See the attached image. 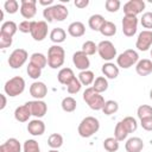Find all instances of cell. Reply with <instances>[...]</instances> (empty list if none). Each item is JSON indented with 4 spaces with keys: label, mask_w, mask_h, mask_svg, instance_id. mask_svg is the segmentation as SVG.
Segmentation results:
<instances>
[{
    "label": "cell",
    "mask_w": 152,
    "mask_h": 152,
    "mask_svg": "<svg viewBox=\"0 0 152 152\" xmlns=\"http://www.w3.org/2000/svg\"><path fill=\"white\" fill-rule=\"evenodd\" d=\"M69 15V11L66 6L63 4H56L50 7H45L43 11V17L46 23L52 21H64Z\"/></svg>",
    "instance_id": "1"
},
{
    "label": "cell",
    "mask_w": 152,
    "mask_h": 152,
    "mask_svg": "<svg viewBox=\"0 0 152 152\" xmlns=\"http://www.w3.org/2000/svg\"><path fill=\"white\" fill-rule=\"evenodd\" d=\"M100 129V121L94 116H86L81 120L77 132L81 138H90Z\"/></svg>",
    "instance_id": "2"
},
{
    "label": "cell",
    "mask_w": 152,
    "mask_h": 152,
    "mask_svg": "<svg viewBox=\"0 0 152 152\" xmlns=\"http://www.w3.org/2000/svg\"><path fill=\"white\" fill-rule=\"evenodd\" d=\"M65 51L61 45H51L48 50V65L51 69H58L64 64Z\"/></svg>",
    "instance_id": "3"
},
{
    "label": "cell",
    "mask_w": 152,
    "mask_h": 152,
    "mask_svg": "<svg viewBox=\"0 0 152 152\" xmlns=\"http://www.w3.org/2000/svg\"><path fill=\"white\" fill-rule=\"evenodd\" d=\"M83 100L93 110H102L104 106V99L100 93H96L93 87H88L83 91Z\"/></svg>",
    "instance_id": "4"
},
{
    "label": "cell",
    "mask_w": 152,
    "mask_h": 152,
    "mask_svg": "<svg viewBox=\"0 0 152 152\" xmlns=\"http://www.w3.org/2000/svg\"><path fill=\"white\" fill-rule=\"evenodd\" d=\"M24 90H25V80L21 76H14L10 78L4 86V91L10 97H15L23 94Z\"/></svg>",
    "instance_id": "5"
},
{
    "label": "cell",
    "mask_w": 152,
    "mask_h": 152,
    "mask_svg": "<svg viewBox=\"0 0 152 152\" xmlns=\"http://www.w3.org/2000/svg\"><path fill=\"white\" fill-rule=\"evenodd\" d=\"M139 62V55L133 49H127L116 57V64L119 68L128 69Z\"/></svg>",
    "instance_id": "6"
},
{
    "label": "cell",
    "mask_w": 152,
    "mask_h": 152,
    "mask_svg": "<svg viewBox=\"0 0 152 152\" xmlns=\"http://www.w3.org/2000/svg\"><path fill=\"white\" fill-rule=\"evenodd\" d=\"M97 52L103 61L110 62L116 57V48L110 40H101L97 44Z\"/></svg>",
    "instance_id": "7"
},
{
    "label": "cell",
    "mask_w": 152,
    "mask_h": 152,
    "mask_svg": "<svg viewBox=\"0 0 152 152\" xmlns=\"http://www.w3.org/2000/svg\"><path fill=\"white\" fill-rule=\"evenodd\" d=\"M28 53L25 49H15L11 52L8 57V65L12 69H20L27 61Z\"/></svg>",
    "instance_id": "8"
},
{
    "label": "cell",
    "mask_w": 152,
    "mask_h": 152,
    "mask_svg": "<svg viewBox=\"0 0 152 152\" xmlns=\"http://www.w3.org/2000/svg\"><path fill=\"white\" fill-rule=\"evenodd\" d=\"M32 38L36 42H42L48 36V23L45 20H32L31 33Z\"/></svg>",
    "instance_id": "9"
},
{
    "label": "cell",
    "mask_w": 152,
    "mask_h": 152,
    "mask_svg": "<svg viewBox=\"0 0 152 152\" xmlns=\"http://www.w3.org/2000/svg\"><path fill=\"white\" fill-rule=\"evenodd\" d=\"M145 10L144 0H129L124 5V14L129 17H137Z\"/></svg>",
    "instance_id": "10"
},
{
    "label": "cell",
    "mask_w": 152,
    "mask_h": 152,
    "mask_svg": "<svg viewBox=\"0 0 152 152\" xmlns=\"http://www.w3.org/2000/svg\"><path fill=\"white\" fill-rule=\"evenodd\" d=\"M25 104L28 107L31 114H32L33 116H36V119L43 118V116L46 114V112H48V104H46L43 100H32V101H27Z\"/></svg>",
    "instance_id": "11"
},
{
    "label": "cell",
    "mask_w": 152,
    "mask_h": 152,
    "mask_svg": "<svg viewBox=\"0 0 152 152\" xmlns=\"http://www.w3.org/2000/svg\"><path fill=\"white\" fill-rule=\"evenodd\" d=\"M152 46V30H144L138 34L135 48L139 51H147Z\"/></svg>",
    "instance_id": "12"
},
{
    "label": "cell",
    "mask_w": 152,
    "mask_h": 152,
    "mask_svg": "<svg viewBox=\"0 0 152 152\" xmlns=\"http://www.w3.org/2000/svg\"><path fill=\"white\" fill-rule=\"evenodd\" d=\"M138 30V18L124 15L122 19V32L126 37H133Z\"/></svg>",
    "instance_id": "13"
},
{
    "label": "cell",
    "mask_w": 152,
    "mask_h": 152,
    "mask_svg": "<svg viewBox=\"0 0 152 152\" xmlns=\"http://www.w3.org/2000/svg\"><path fill=\"white\" fill-rule=\"evenodd\" d=\"M20 14L25 19H32L37 14V1L36 0H21L20 1Z\"/></svg>",
    "instance_id": "14"
},
{
    "label": "cell",
    "mask_w": 152,
    "mask_h": 152,
    "mask_svg": "<svg viewBox=\"0 0 152 152\" xmlns=\"http://www.w3.org/2000/svg\"><path fill=\"white\" fill-rule=\"evenodd\" d=\"M72 63H74V65H75L78 70H81V71L88 70L89 66H90L89 57H88V55H86L82 50L76 51V52L72 55Z\"/></svg>",
    "instance_id": "15"
},
{
    "label": "cell",
    "mask_w": 152,
    "mask_h": 152,
    "mask_svg": "<svg viewBox=\"0 0 152 152\" xmlns=\"http://www.w3.org/2000/svg\"><path fill=\"white\" fill-rule=\"evenodd\" d=\"M30 95L34 100H43L48 95V87L42 81H36L30 86Z\"/></svg>",
    "instance_id": "16"
},
{
    "label": "cell",
    "mask_w": 152,
    "mask_h": 152,
    "mask_svg": "<svg viewBox=\"0 0 152 152\" xmlns=\"http://www.w3.org/2000/svg\"><path fill=\"white\" fill-rule=\"evenodd\" d=\"M27 132L33 137L43 135L45 132V124L40 119H33L30 120L27 124Z\"/></svg>",
    "instance_id": "17"
},
{
    "label": "cell",
    "mask_w": 152,
    "mask_h": 152,
    "mask_svg": "<svg viewBox=\"0 0 152 152\" xmlns=\"http://www.w3.org/2000/svg\"><path fill=\"white\" fill-rule=\"evenodd\" d=\"M135 71L139 76H147L152 74V61L148 58L139 59V62L135 64Z\"/></svg>",
    "instance_id": "18"
},
{
    "label": "cell",
    "mask_w": 152,
    "mask_h": 152,
    "mask_svg": "<svg viewBox=\"0 0 152 152\" xmlns=\"http://www.w3.org/2000/svg\"><path fill=\"white\" fill-rule=\"evenodd\" d=\"M101 71H102V74L104 75V77L107 80H115L119 76V72H120L119 66L116 64L112 63V62L104 63L101 68Z\"/></svg>",
    "instance_id": "19"
},
{
    "label": "cell",
    "mask_w": 152,
    "mask_h": 152,
    "mask_svg": "<svg viewBox=\"0 0 152 152\" xmlns=\"http://www.w3.org/2000/svg\"><path fill=\"white\" fill-rule=\"evenodd\" d=\"M142 148H144V141L139 137H132L127 139L125 144V150L127 152H141Z\"/></svg>",
    "instance_id": "20"
},
{
    "label": "cell",
    "mask_w": 152,
    "mask_h": 152,
    "mask_svg": "<svg viewBox=\"0 0 152 152\" xmlns=\"http://www.w3.org/2000/svg\"><path fill=\"white\" fill-rule=\"evenodd\" d=\"M20 151H21V145L19 140L15 138L7 139L0 146V152H20Z\"/></svg>",
    "instance_id": "21"
},
{
    "label": "cell",
    "mask_w": 152,
    "mask_h": 152,
    "mask_svg": "<svg viewBox=\"0 0 152 152\" xmlns=\"http://www.w3.org/2000/svg\"><path fill=\"white\" fill-rule=\"evenodd\" d=\"M68 33L74 38L82 37L86 33V26L81 21H72L68 26Z\"/></svg>",
    "instance_id": "22"
},
{
    "label": "cell",
    "mask_w": 152,
    "mask_h": 152,
    "mask_svg": "<svg viewBox=\"0 0 152 152\" xmlns=\"http://www.w3.org/2000/svg\"><path fill=\"white\" fill-rule=\"evenodd\" d=\"M74 78H75V74H74L72 69H70V68H62L57 74L58 82L64 86H68Z\"/></svg>",
    "instance_id": "23"
},
{
    "label": "cell",
    "mask_w": 152,
    "mask_h": 152,
    "mask_svg": "<svg viewBox=\"0 0 152 152\" xmlns=\"http://www.w3.org/2000/svg\"><path fill=\"white\" fill-rule=\"evenodd\" d=\"M31 112L28 109V107L26 104H23V106H19L15 108L14 110V119L19 122H26L28 121V119L31 118Z\"/></svg>",
    "instance_id": "24"
},
{
    "label": "cell",
    "mask_w": 152,
    "mask_h": 152,
    "mask_svg": "<svg viewBox=\"0 0 152 152\" xmlns=\"http://www.w3.org/2000/svg\"><path fill=\"white\" fill-rule=\"evenodd\" d=\"M104 23H106V19L101 14H93L88 19V25L93 31H99L100 32V30H101V27Z\"/></svg>",
    "instance_id": "25"
},
{
    "label": "cell",
    "mask_w": 152,
    "mask_h": 152,
    "mask_svg": "<svg viewBox=\"0 0 152 152\" xmlns=\"http://www.w3.org/2000/svg\"><path fill=\"white\" fill-rule=\"evenodd\" d=\"M65 38H66V32L62 27H55L50 32V40L57 45L63 43L65 40Z\"/></svg>",
    "instance_id": "26"
},
{
    "label": "cell",
    "mask_w": 152,
    "mask_h": 152,
    "mask_svg": "<svg viewBox=\"0 0 152 152\" xmlns=\"http://www.w3.org/2000/svg\"><path fill=\"white\" fill-rule=\"evenodd\" d=\"M17 31H18V25L12 20H7V21L2 23V25L0 27V33L10 36V37H13L17 33Z\"/></svg>",
    "instance_id": "27"
},
{
    "label": "cell",
    "mask_w": 152,
    "mask_h": 152,
    "mask_svg": "<svg viewBox=\"0 0 152 152\" xmlns=\"http://www.w3.org/2000/svg\"><path fill=\"white\" fill-rule=\"evenodd\" d=\"M30 63L39 66L40 69L45 68L48 64V57L45 55H43L42 52H33L30 56Z\"/></svg>",
    "instance_id": "28"
},
{
    "label": "cell",
    "mask_w": 152,
    "mask_h": 152,
    "mask_svg": "<svg viewBox=\"0 0 152 152\" xmlns=\"http://www.w3.org/2000/svg\"><path fill=\"white\" fill-rule=\"evenodd\" d=\"M77 78L80 80L82 86H90L95 81V75L91 70H84V71H80Z\"/></svg>",
    "instance_id": "29"
},
{
    "label": "cell",
    "mask_w": 152,
    "mask_h": 152,
    "mask_svg": "<svg viewBox=\"0 0 152 152\" xmlns=\"http://www.w3.org/2000/svg\"><path fill=\"white\" fill-rule=\"evenodd\" d=\"M108 80L104 77V76H99V77H96L95 78V81H94V83H93V88H94V90L96 91V93H103V91H106L107 89H108Z\"/></svg>",
    "instance_id": "30"
},
{
    "label": "cell",
    "mask_w": 152,
    "mask_h": 152,
    "mask_svg": "<svg viewBox=\"0 0 152 152\" xmlns=\"http://www.w3.org/2000/svg\"><path fill=\"white\" fill-rule=\"evenodd\" d=\"M61 107H62V109H63L64 112L71 113V112H74V110L76 109L77 102H76V100H75L72 96H66V97H64V99L62 100Z\"/></svg>",
    "instance_id": "31"
},
{
    "label": "cell",
    "mask_w": 152,
    "mask_h": 152,
    "mask_svg": "<svg viewBox=\"0 0 152 152\" xmlns=\"http://www.w3.org/2000/svg\"><path fill=\"white\" fill-rule=\"evenodd\" d=\"M48 145L52 150H58L63 145V137L59 133H52L48 138Z\"/></svg>",
    "instance_id": "32"
},
{
    "label": "cell",
    "mask_w": 152,
    "mask_h": 152,
    "mask_svg": "<svg viewBox=\"0 0 152 152\" xmlns=\"http://www.w3.org/2000/svg\"><path fill=\"white\" fill-rule=\"evenodd\" d=\"M120 141H118L114 137H109V138H106L103 140V148L107 151V152H116L120 147Z\"/></svg>",
    "instance_id": "33"
},
{
    "label": "cell",
    "mask_w": 152,
    "mask_h": 152,
    "mask_svg": "<svg viewBox=\"0 0 152 152\" xmlns=\"http://www.w3.org/2000/svg\"><path fill=\"white\" fill-rule=\"evenodd\" d=\"M100 33L104 37H112L116 33V25L112 21L106 20V23L102 25V27L100 30Z\"/></svg>",
    "instance_id": "34"
},
{
    "label": "cell",
    "mask_w": 152,
    "mask_h": 152,
    "mask_svg": "<svg viewBox=\"0 0 152 152\" xmlns=\"http://www.w3.org/2000/svg\"><path fill=\"white\" fill-rule=\"evenodd\" d=\"M128 134H129V133H128L127 129L124 127L122 122L119 121V122L116 124L115 128H114V138H115L118 141H122V140H125V139L128 137Z\"/></svg>",
    "instance_id": "35"
},
{
    "label": "cell",
    "mask_w": 152,
    "mask_h": 152,
    "mask_svg": "<svg viewBox=\"0 0 152 152\" xmlns=\"http://www.w3.org/2000/svg\"><path fill=\"white\" fill-rule=\"evenodd\" d=\"M119 110V103L114 100H107L104 102V106L102 108V112L104 115H112Z\"/></svg>",
    "instance_id": "36"
},
{
    "label": "cell",
    "mask_w": 152,
    "mask_h": 152,
    "mask_svg": "<svg viewBox=\"0 0 152 152\" xmlns=\"http://www.w3.org/2000/svg\"><path fill=\"white\" fill-rule=\"evenodd\" d=\"M121 122H122L124 127L127 129L128 133H133L138 128V122L133 116H126V118H124L121 120Z\"/></svg>",
    "instance_id": "37"
},
{
    "label": "cell",
    "mask_w": 152,
    "mask_h": 152,
    "mask_svg": "<svg viewBox=\"0 0 152 152\" xmlns=\"http://www.w3.org/2000/svg\"><path fill=\"white\" fill-rule=\"evenodd\" d=\"M23 152H40L38 141H36L34 139L25 140V142L23 145Z\"/></svg>",
    "instance_id": "38"
},
{
    "label": "cell",
    "mask_w": 152,
    "mask_h": 152,
    "mask_svg": "<svg viewBox=\"0 0 152 152\" xmlns=\"http://www.w3.org/2000/svg\"><path fill=\"white\" fill-rule=\"evenodd\" d=\"M137 115L140 120L146 119V118H151L152 116V107L148 104H141L138 107L137 109Z\"/></svg>",
    "instance_id": "39"
},
{
    "label": "cell",
    "mask_w": 152,
    "mask_h": 152,
    "mask_svg": "<svg viewBox=\"0 0 152 152\" xmlns=\"http://www.w3.org/2000/svg\"><path fill=\"white\" fill-rule=\"evenodd\" d=\"M26 72H27L28 77H31L32 80H38L42 75V69L32 63H28L27 68H26Z\"/></svg>",
    "instance_id": "40"
},
{
    "label": "cell",
    "mask_w": 152,
    "mask_h": 152,
    "mask_svg": "<svg viewBox=\"0 0 152 152\" xmlns=\"http://www.w3.org/2000/svg\"><path fill=\"white\" fill-rule=\"evenodd\" d=\"M82 51L88 56L95 55V52H97V45L93 40H86L82 44Z\"/></svg>",
    "instance_id": "41"
},
{
    "label": "cell",
    "mask_w": 152,
    "mask_h": 152,
    "mask_svg": "<svg viewBox=\"0 0 152 152\" xmlns=\"http://www.w3.org/2000/svg\"><path fill=\"white\" fill-rule=\"evenodd\" d=\"M4 10L8 14H14L19 10V2L17 0H6L4 4ZM20 11V10H19Z\"/></svg>",
    "instance_id": "42"
},
{
    "label": "cell",
    "mask_w": 152,
    "mask_h": 152,
    "mask_svg": "<svg viewBox=\"0 0 152 152\" xmlns=\"http://www.w3.org/2000/svg\"><path fill=\"white\" fill-rule=\"evenodd\" d=\"M81 88H82V83L80 82V80H78L77 77H75V78L66 86V90H68V93L71 94V95L80 93Z\"/></svg>",
    "instance_id": "43"
},
{
    "label": "cell",
    "mask_w": 152,
    "mask_h": 152,
    "mask_svg": "<svg viewBox=\"0 0 152 152\" xmlns=\"http://www.w3.org/2000/svg\"><path fill=\"white\" fill-rule=\"evenodd\" d=\"M140 24L142 25L144 28L151 31V28H152V12H145V13H142V15L140 18Z\"/></svg>",
    "instance_id": "44"
},
{
    "label": "cell",
    "mask_w": 152,
    "mask_h": 152,
    "mask_svg": "<svg viewBox=\"0 0 152 152\" xmlns=\"http://www.w3.org/2000/svg\"><path fill=\"white\" fill-rule=\"evenodd\" d=\"M120 6H121V2L119 0H106L104 2V7L109 13L118 12L120 10Z\"/></svg>",
    "instance_id": "45"
},
{
    "label": "cell",
    "mask_w": 152,
    "mask_h": 152,
    "mask_svg": "<svg viewBox=\"0 0 152 152\" xmlns=\"http://www.w3.org/2000/svg\"><path fill=\"white\" fill-rule=\"evenodd\" d=\"M12 43H13V37H10V36L0 33V49L10 48L12 45Z\"/></svg>",
    "instance_id": "46"
},
{
    "label": "cell",
    "mask_w": 152,
    "mask_h": 152,
    "mask_svg": "<svg viewBox=\"0 0 152 152\" xmlns=\"http://www.w3.org/2000/svg\"><path fill=\"white\" fill-rule=\"evenodd\" d=\"M31 26H32V20H24L19 24L18 30L21 33H31Z\"/></svg>",
    "instance_id": "47"
},
{
    "label": "cell",
    "mask_w": 152,
    "mask_h": 152,
    "mask_svg": "<svg viewBox=\"0 0 152 152\" xmlns=\"http://www.w3.org/2000/svg\"><path fill=\"white\" fill-rule=\"evenodd\" d=\"M140 125L141 127L147 131V132H152V116L151 118H146V119H142L140 120Z\"/></svg>",
    "instance_id": "48"
},
{
    "label": "cell",
    "mask_w": 152,
    "mask_h": 152,
    "mask_svg": "<svg viewBox=\"0 0 152 152\" xmlns=\"http://www.w3.org/2000/svg\"><path fill=\"white\" fill-rule=\"evenodd\" d=\"M74 5L77 8H86L89 5V0H75Z\"/></svg>",
    "instance_id": "49"
},
{
    "label": "cell",
    "mask_w": 152,
    "mask_h": 152,
    "mask_svg": "<svg viewBox=\"0 0 152 152\" xmlns=\"http://www.w3.org/2000/svg\"><path fill=\"white\" fill-rule=\"evenodd\" d=\"M0 97H1V104H0V110L5 109L6 104H7V99H6V94H0Z\"/></svg>",
    "instance_id": "50"
},
{
    "label": "cell",
    "mask_w": 152,
    "mask_h": 152,
    "mask_svg": "<svg viewBox=\"0 0 152 152\" xmlns=\"http://www.w3.org/2000/svg\"><path fill=\"white\" fill-rule=\"evenodd\" d=\"M38 2H39L40 5H43V6L50 7V6H52V4H53V0H39Z\"/></svg>",
    "instance_id": "51"
},
{
    "label": "cell",
    "mask_w": 152,
    "mask_h": 152,
    "mask_svg": "<svg viewBox=\"0 0 152 152\" xmlns=\"http://www.w3.org/2000/svg\"><path fill=\"white\" fill-rule=\"evenodd\" d=\"M0 20H4V12H0Z\"/></svg>",
    "instance_id": "52"
},
{
    "label": "cell",
    "mask_w": 152,
    "mask_h": 152,
    "mask_svg": "<svg viewBox=\"0 0 152 152\" xmlns=\"http://www.w3.org/2000/svg\"><path fill=\"white\" fill-rule=\"evenodd\" d=\"M48 152H59L58 150H50V151H48Z\"/></svg>",
    "instance_id": "53"
},
{
    "label": "cell",
    "mask_w": 152,
    "mask_h": 152,
    "mask_svg": "<svg viewBox=\"0 0 152 152\" xmlns=\"http://www.w3.org/2000/svg\"><path fill=\"white\" fill-rule=\"evenodd\" d=\"M150 99H151V100H152V89H151V90H150Z\"/></svg>",
    "instance_id": "54"
},
{
    "label": "cell",
    "mask_w": 152,
    "mask_h": 152,
    "mask_svg": "<svg viewBox=\"0 0 152 152\" xmlns=\"http://www.w3.org/2000/svg\"><path fill=\"white\" fill-rule=\"evenodd\" d=\"M151 57H152V49H151ZM152 61V59H151Z\"/></svg>",
    "instance_id": "55"
}]
</instances>
